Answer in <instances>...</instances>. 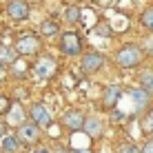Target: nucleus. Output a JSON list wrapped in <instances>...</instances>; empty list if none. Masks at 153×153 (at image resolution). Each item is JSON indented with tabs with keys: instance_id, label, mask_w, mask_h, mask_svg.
<instances>
[{
	"instance_id": "nucleus-1",
	"label": "nucleus",
	"mask_w": 153,
	"mask_h": 153,
	"mask_svg": "<svg viewBox=\"0 0 153 153\" xmlns=\"http://www.w3.org/2000/svg\"><path fill=\"white\" fill-rule=\"evenodd\" d=\"M113 60H115V65L122 67V69H133V67H138L140 62L144 60V51H142L138 45H122L115 51Z\"/></svg>"
},
{
	"instance_id": "nucleus-2",
	"label": "nucleus",
	"mask_w": 153,
	"mask_h": 153,
	"mask_svg": "<svg viewBox=\"0 0 153 153\" xmlns=\"http://www.w3.org/2000/svg\"><path fill=\"white\" fill-rule=\"evenodd\" d=\"M82 49V40L78 33H73V31H65L60 38V51L65 56H78Z\"/></svg>"
},
{
	"instance_id": "nucleus-3",
	"label": "nucleus",
	"mask_w": 153,
	"mask_h": 153,
	"mask_svg": "<svg viewBox=\"0 0 153 153\" xmlns=\"http://www.w3.org/2000/svg\"><path fill=\"white\" fill-rule=\"evenodd\" d=\"M40 135V126L31 120V122H22L16 129V138L20 140V144H33Z\"/></svg>"
},
{
	"instance_id": "nucleus-4",
	"label": "nucleus",
	"mask_w": 153,
	"mask_h": 153,
	"mask_svg": "<svg viewBox=\"0 0 153 153\" xmlns=\"http://www.w3.org/2000/svg\"><path fill=\"white\" fill-rule=\"evenodd\" d=\"M29 118L33 120V122L38 124L40 129H47V126H51V111H49V109H47L42 102L31 104V109H29Z\"/></svg>"
},
{
	"instance_id": "nucleus-5",
	"label": "nucleus",
	"mask_w": 153,
	"mask_h": 153,
	"mask_svg": "<svg viewBox=\"0 0 153 153\" xmlns=\"http://www.w3.org/2000/svg\"><path fill=\"white\" fill-rule=\"evenodd\" d=\"M13 47H16V51H18L20 56H31V53H36V51L40 49V40L36 38V36H20Z\"/></svg>"
},
{
	"instance_id": "nucleus-6",
	"label": "nucleus",
	"mask_w": 153,
	"mask_h": 153,
	"mask_svg": "<svg viewBox=\"0 0 153 153\" xmlns=\"http://www.w3.org/2000/svg\"><path fill=\"white\" fill-rule=\"evenodd\" d=\"M102 67H104V56L102 53H96V51L82 56V60H80V69L84 73H96V71L102 69Z\"/></svg>"
},
{
	"instance_id": "nucleus-7",
	"label": "nucleus",
	"mask_w": 153,
	"mask_h": 153,
	"mask_svg": "<svg viewBox=\"0 0 153 153\" xmlns=\"http://www.w3.org/2000/svg\"><path fill=\"white\" fill-rule=\"evenodd\" d=\"M7 16L11 20H27V16H29V2H27V0H9Z\"/></svg>"
},
{
	"instance_id": "nucleus-8",
	"label": "nucleus",
	"mask_w": 153,
	"mask_h": 153,
	"mask_svg": "<svg viewBox=\"0 0 153 153\" xmlns=\"http://www.w3.org/2000/svg\"><path fill=\"white\" fill-rule=\"evenodd\" d=\"M56 71V62L51 60L49 56H42L38 62L33 65V76L40 78V80H47V78H51Z\"/></svg>"
},
{
	"instance_id": "nucleus-9",
	"label": "nucleus",
	"mask_w": 153,
	"mask_h": 153,
	"mask_svg": "<svg viewBox=\"0 0 153 153\" xmlns=\"http://www.w3.org/2000/svg\"><path fill=\"white\" fill-rule=\"evenodd\" d=\"M84 115L82 111H78V109H69L65 115H62V124L67 126V129H71V131H80L84 129Z\"/></svg>"
},
{
	"instance_id": "nucleus-10",
	"label": "nucleus",
	"mask_w": 153,
	"mask_h": 153,
	"mask_svg": "<svg viewBox=\"0 0 153 153\" xmlns=\"http://www.w3.org/2000/svg\"><path fill=\"white\" fill-rule=\"evenodd\" d=\"M84 133L89 135L91 140H98V138H102V131H104V126H102V120L98 118V115H89L87 120H84Z\"/></svg>"
},
{
	"instance_id": "nucleus-11",
	"label": "nucleus",
	"mask_w": 153,
	"mask_h": 153,
	"mask_svg": "<svg viewBox=\"0 0 153 153\" xmlns=\"http://www.w3.org/2000/svg\"><path fill=\"white\" fill-rule=\"evenodd\" d=\"M126 93H129V98H131V102H133V107L138 109V111H144L146 104H149V98H151L149 93H146L142 87H138V89H129Z\"/></svg>"
},
{
	"instance_id": "nucleus-12",
	"label": "nucleus",
	"mask_w": 153,
	"mask_h": 153,
	"mask_svg": "<svg viewBox=\"0 0 153 153\" xmlns=\"http://www.w3.org/2000/svg\"><path fill=\"white\" fill-rule=\"evenodd\" d=\"M120 93H122V89H120L118 84H109V87L104 89V93H102V104L107 109L115 107V102L120 100Z\"/></svg>"
},
{
	"instance_id": "nucleus-13",
	"label": "nucleus",
	"mask_w": 153,
	"mask_h": 153,
	"mask_svg": "<svg viewBox=\"0 0 153 153\" xmlns=\"http://www.w3.org/2000/svg\"><path fill=\"white\" fill-rule=\"evenodd\" d=\"M18 51H16V47H9V45H0V62H2L4 67H13L16 60H18Z\"/></svg>"
},
{
	"instance_id": "nucleus-14",
	"label": "nucleus",
	"mask_w": 153,
	"mask_h": 153,
	"mask_svg": "<svg viewBox=\"0 0 153 153\" xmlns=\"http://www.w3.org/2000/svg\"><path fill=\"white\" fill-rule=\"evenodd\" d=\"M18 144H20V140L16 135H2L0 149H2V153H16L18 151Z\"/></svg>"
},
{
	"instance_id": "nucleus-15",
	"label": "nucleus",
	"mask_w": 153,
	"mask_h": 153,
	"mask_svg": "<svg viewBox=\"0 0 153 153\" xmlns=\"http://www.w3.org/2000/svg\"><path fill=\"white\" fill-rule=\"evenodd\" d=\"M140 87L149 96H153V71H142L140 73Z\"/></svg>"
},
{
	"instance_id": "nucleus-16",
	"label": "nucleus",
	"mask_w": 153,
	"mask_h": 153,
	"mask_svg": "<svg viewBox=\"0 0 153 153\" xmlns=\"http://www.w3.org/2000/svg\"><path fill=\"white\" fill-rule=\"evenodd\" d=\"M22 118H25V113H22V109H20V104H13V107H11V113H9V118H7V122L20 126V124H22Z\"/></svg>"
},
{
	"instance_id": "nucleus-17",
	"label": "nucleus",
	"mask_w": 153,
	"mask_h": 153,
	"mask_svg": "<svg viewBox=\"0 0 153 153\" xmlns=\"http://www.w3.org/2000/svg\"><path fill=\"white\" fill-rule=\"evenodd\" d=\"M140 25H142L146 31H151V33H153V7H149V9H144V11H142Z\"/></svg>"
},
{
	"instance_id": "nucleus-18",
	"label": "nucleus",
	"mask_w": 153,
	"mask_h": 153,
	"mask_svg": "<svg viewBox=\"0 0 153 153\" xmlns=\"http://www.w3.org/2000/svg\"><path fill=\"white\" fill-rule=\"evenodd\" d=\"M40 33L42 36H56L58 33V25L53 20H42L40 22Z\"/></svg>"
},
{
	"instance_id": "nucleus-19",
	"label": "nucleus",
	"mask_w": 153,
	"mask_h": 153,
	"mask_svg": "<svg viewBox=\"0 0 153 153\" xmlns=\"http://www.w3.org/2000/svg\"><path fill=\"white\" fill-rule=\"evenodd\" d=\"M142 131H146V133L153 131V109H149V111L142 115Z\"/></svg>"
},
{
	"instance_id": "nucleus-20",
	"label": "nucleus",
	"mask_w": 153,
	"mask_h": 153,
	"mask_svg": "<svg viewBox=\"0 0 153 153\" xmlns=\"http://www.w3.org/2000/svg\"><path fill=\"white\" fill-rule=\"evenodd\" d=\"M65 18H67V22H78V20H80V9L78 7H69L65 11Z\"/></svg>"
},
{
	"instance_id": "nucleus-21",
	"label": "nucleus",
	"mask_w": 153,
	"mask_h": 153,
	"mask_svg": "<svg viewBox=\"0 0 153 153\" xmlns=\"http://www.w3.org/2000/svg\"><path fill=\"white\" fill-rule=\"evenodd\" d=\"M13 104H11V100H9L7 96H2L0 93V115H4V113H9V109H11Z\"/></svg>"
},
{
	"instance_id": "nucleus-22",
	"label": "nucleus",
	"mask_w": 153,
	"mask_h": 153,
	"mask_svg": "<svg viewBox=\"0 0 153 153\" xmlns=\"http://www.w3.org/2000/svg\"><path fill=\"white\" fill-rule=\"evenodd\" d=\"M120 153H142V151L135 149L133 144H122V146H120Z\"/></svg>"
},
{
	"instance_id": "nucleus-23",
	"label": "nucleus",
	"mask_w": 153,
	"mask_h": 153,
	"mask_svg": "<svg viewBox=\"0 0 153 153\" xmlns=\"http://www.w3.org/2000/svg\"><path fill=\"white\" fill-rule=\"evenodd\" d=\"M140 151H142V153H153V138H149V140H146L144 144L140 146Z\"/></svg>"
},
{
	"instance_id": "nucleus-24",
	"label": "nucleus",
	"mask_w": 153,
	"mask_h": 153,
	"mask_svg": "<svg viewBox=\"0 0 153 153\" xmlns=\"http://www.w3.org/2000/svg\"><path fill=\"white\" fill-rule=\"evenodd\" d=\"M144 49L149 53H153V38H144Z\"/></svg>"
},
{
	"instance_id": "nucleus-25",
	"label": "nucleus",
	"mask_w": 153,
	"mask_h": 153,
	"mask_svg": "<svg viewBox=\"0 0 153 153\" xmlns=\"http://www.w3.org/2000/svg\"><path fill=\"white\" fill-rule=\"evenodd\" d=\"M2 80H4V65L0 62V82H2Z\"/></svg>"
},
{
	"instance_id": "nucleus-26",
	"label": "nucleus",
	"mask_w": 153,
	"mask_h": 153,
	"mask_svg": "<svg viewBox=\"0 0 153 153\" xmlns=\"http://www.w3.org/2000/svg\"><path fill=\"white\" fill-rule=\"evenodd\" d=\"M4 129H7V124H4V122H0V135H4Z\"/></svg>"
},
{
	"instance_id": "nucleus-27",
	"label": "nucleus",
	"mask_w": 153,
	"mask_h": 153,
	"mask_svg": "<svg viewBox=\"0 0 153 153\" xmlns=\"http://www.w3.org/2000/svg\"><path fill=\"white\" fill-rule=\"evenodd\" d=\"M36 153H49V151H45V149H38V151H36Z\"/></svg>"
},
{
	"instance_id": "nucleus-28",
	"label": "nucleus",
	"mask_w": 153,
	"mask_h": 153,
	"mask_svg": "<svg viewBox=\"0 0 153 153\" xmlns=\"http://www.w3.org/2000/svg\"><path fill=\"white\" fill-rule=\"evenodd\" d=\"M56 153H71V151H56Z\"/></svg>"
},
{
	"instance_id": "nucleus-29",
	"label": "nucleus",
	"mask_w": 153,
	"mask_h": 153,
	"mask_svg": "<svg viewBox=\"0 0 153 153\" xmlns=\"http://www.w3.org/2000/svg\"><path fill=\"white\" fill-rule=\"evenodd\" d=\"M73 153H78V151H73ZM80 153H87V151H80Z\"/></svg>"
}]
</instances>
